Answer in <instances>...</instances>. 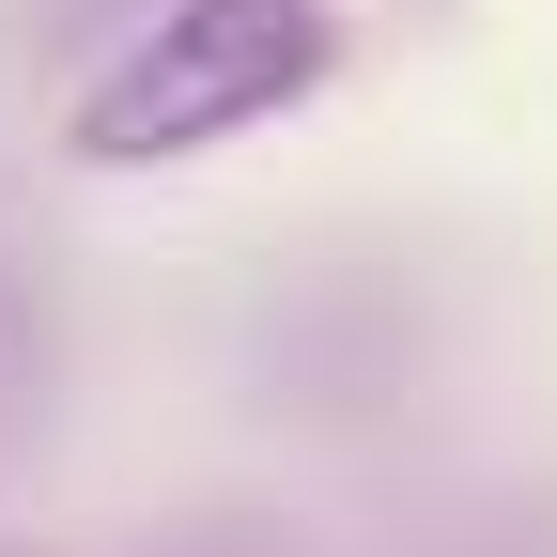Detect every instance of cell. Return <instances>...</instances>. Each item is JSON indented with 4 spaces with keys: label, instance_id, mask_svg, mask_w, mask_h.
Segmentation results:
<instances>
[{
    "label": "cell",
    "instance_id": "cell-1",
    "mask_svg": "<svg viewBox=\"0 0 557 557\" xmlns=\"http://www.w3.org/2000/svg\"><path fill=\"white\" fill-rule=\"evenodd\" d=\"M341 62V0H156L62 109V156L78 171H186L218 139L310 109Z\"/></svg>",
    "mask_w": 557,
    "mask_h": 557
}]
</instances>
